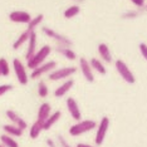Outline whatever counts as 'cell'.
<instances>
[{
  "label": "cell",
  "mask_w": 147,
  "mask_h": 147,
  "mask_svg": "<svg viewBox=\"0 0 147 147\" xmlns=\"http://www.w3.org/2000/svg\"><path fill=\"white\" fill-rule=\"evenodd\" d=\"M97 127V123L92 119H86V121H79L78 123L73 125L71 128H69V135L71 136H79V135H83L86 132H89L92 131L93 128Z\"/></svg>",
  "instance_id": "6da1fadb"
},
{
  "label": "cell",
  "mask_w": 147,
  "mask_h": 147,
  "mask_svg": "<svg viewBox=\"0 0 147 147\" xmlns=\"http://www.w3.org/2000/svg\"><path fill=\"white\" fill-rule=\"evenodd\" d=\"M51 52H52L51 47H48V45L42 47V48L34 54V57H33L30 61H28V68H30L34 71V69H36L38 67H40L43 64V62L45 61L47 57L51 54Z\"/></svg>",
  "instance_id": "7a4b0ae2"
},
{
  "label": "cell",
  "mask_w": 147,
  "mask_h": 147,
  "mask_svg": "<svg viewBox=\"0 0 147 147\" xmlns=\"http://www.w3.org/2000/svg\"><path fill=\"white\" fill-rule=\"evenodd\" d=\"M116 69H117V72H118V74L121 76L127 83L133 84V83L136 82V78H135V76H133V73L129 71V68L127 67V64L123 61H119V59L116 61Z\"/></svg>",
  "instance_id": "3957f363"
},
{
  "label": "cell",
  "mask_w": 147,
  "mask_h": 147,
  "mask_svg": "<svg viewBox=\"0 0 147 147\" xmlns=\"http://www.w3.org/2000/svg\"><path fill=\"white\" fill-rule=\"evenodd\" d=\"M43 33L44 34H47L48 36H51L52 39H54L55 42H58V45L59 47H71L72 45V40L71 39H68L67 36L64 35H61V34H58L57 32H54L53 29L51 28H48V26H43Z\"/></svg>",
  "instance_id": "277c9868"
},
{
  "label": "cell",
  "mask_w": 147,
  "mask_h": 147,
  "mask_svg": "<svg viewBox=\"0 0 147 147\" xmlns=\"http://www.w3.org/2000/svg\"><path fill=\"white\" fill-rule=\"evenodd\" d=\"M77 72L76 67H65V68H61L57 69V71H53L49 73V79L51 81H59V79H64L68 78V77L73 76Z\"/></svg>",
  "instance_id": "5b68a950"
},
{
  "label": "cell",
  "mask_w": 147,
  "mask_h": 147,
  "mask_svg": "<svg viewBox=\"0 0 147 147\" xmlns=\"http://www.w3.org/2000/svg\"><path fill=\"white\" fill-rule=\"evenodd\" d=\"M108 127H109L108 117H103L101 123L98 125V129H97L96 138H94V142H96L97 146H101L103 143V141H105V137L107 135V131H108Z\"/></svg>",
  "instance_id": "8992f818"
},
{
  "label": "cell",
  "mask_w": 147,
  "mask_h": 147,
  "mask_svg": "<svg viewBox=\"0 0 147 147\" xmlns=\"http://www.w3.org/2000/svg\"><path fill=\"white\" fill-rule=\"evenodd\" d=\"M13 67H14V72H15V76H16V78H18L19 83L23 86H25L26 83H28V74H26L25 67L23 65V63L16 58L13 61Z\"/></svg>",
  "instance_id": "52a82bcc"
},
{
  "label": "cell",
  "mask_w": 147,
  "mask_h": 147,
  "mask_svg": "<svg viewBox=\"0 0 147 147\" xmlns=\"http://www.w3.org/2000/svg\"><path fill=\"white\" fill-rule=\"evenodd\" d=\"M57 67V63L54 61H51V62H48V63H44V64H42L40 67H38L36 69H34V71L32 72V78L33 79H35V78H38V77H40L43 74H45V73H49L51 71H53Z\"/></svg>",
  "instance_id": "ba28073f"
},
{
  "label": "cell",
  "mask_w": 147,
  "mask_h": 147,
  "mask_svg": "<svg viewBox=\"0 0 147 147\" xmlns=\"http://www.w3.org/2000/svg\"><path fill=\"white\" fill-rule=\"evenodd\" d=\"M79 65H81V71L83 73V76H84V78L89 83H92L94 81V76H93V72H92L93 68H92L91 63L87 61L86 58H81L79 59Z\"/></svg>",
  "instance_id": "9c48e42d"
},
{
  "label": "cell",
  "mask_w": 147,
  "mask_h": 147,
  "mask_svg": "<svg viewBox=\"0 0 147 147\" xmlns=\"http://www.w3.org/2000/svg\"><path fill=\"white\" fill-rule=\"evenodd\" d=\"M9 19L14 23H24V24H29L32 22V16L26 11H11L9 15Z\"/></svg>",
  "instance_id": "30bf717a"
},
{
  "label": "cell",
  "mask_w": 147,
  "mask_h": 147,
  "mask_svg": "<svg viewBox=\"0 0 147 147\" xmlns=\"http://www.w3.org/2000/svg\"><path fill=\"white\" fill-rule=\"evenodd\" d=\"M67 108H68V112L71 113L72 118L79 122V119H81L82 115H81V111H79L78 103L76 102V99H74V98H72V97H69V98L67 99Z\"/></svg>",
  "instance_id": "8fae6325"
},
{
  "label": "cell",
  "mask_w": 147,
  "mask_h": 147,
  "mask_svg": "<svg viewBox=\"0 0 147 147\" xmlns=\"http://www.w3.org/2000/svg\"><path fill=\"white\" fill-rule=\"evenodd\" d=\"M6 116H8V118L10 119V121H11L13 123H14L15 126H18L20 129H23V131H24V129H26V127H28V125H26V122L22 118V117H19V116H18V113H16V112L10 111V109H9V111H6Z\"/></svg>",
  "instance_id": "7c38bea8"
},
{
  "label": "cell",
  "mask_w": 147,
  "mask_h": 147,
  "mask_svg": "<svg viewBox=\"0 0 147 147\" xmlns=\"http://www.w3.org/2000/svg\"><path fill=\"white\" fill-rule=\"evenodd\" d=\"M36 42H38V39H36V33L33 30L32 34H30V39H29V44H28V51H26V54H25V58L26 61H30V59L34 57L35 54V49H36Z\"/></svg>",
  "instance_id": "4fadbf2b"
},
{
  "label": "cell",
  "mask_w": 147,
  "mask_h": 147,
  "mask_svg": "<svg viewBox=\"0 0 147 147\" xmlns=\"http://www.w3.org/2000/svg\"><path fill=\"white\" fill-rule=\"evenodd\" d=\"M73 84H74L73 79H68V81H65L62 86H59L58 88H57L55 91H54V96H55V97H58V98H61V97H63L67 92L69 91V89L72 88Z\"/></svg>",
  "instance_id": "5bb4252c"
},
{
  "label": "cell",
  "mask_w": 147,
  "mask_h": 147,
  "mask_svg": "<svg viewBox=\"0 0 147 147\" xmlns=\"http://www.w3.org/2000/svg\"><path fill=\"white\" fill-rule=\"evenodd\" d=\"M49 116H51V106H49V103H43L39 107V111H38V121L44 123L49 118Z\"/></svg>",
  "instance_id": "9a60e30c"
},
{
  "label": "cell",
  "mask_w": 147,
  "mask_h": 147,
  "mask_svg": "<svg viewBox=\"0 0 147 147\" xmlns=\"http://www.w3.org/2000/svg\"><path fill=\"white\" fill-rule=\"evenodd\" d=\"M30 34H32V30H29V29H26L25 32H23L20 34V36H18V39L14 42V44H13V49L20 48L25 42H29V39H30Z\"/></svg>",
  "instance_id": "2e32d148"
},
{
  "label": "cell",
  "mask_w": 147,
  "mask_h": 147,
  "mask_svg": "<svg viewBox=\"0 0 147 147\" xmlns=\"http://www.w3.org/2000/svg\"><path fill=\"white\" fill-rule=\"evenodd\" d=\"M3 129H4V132L9 136L20 137L23 135V129H20L18 126H15V125H4L3 126Z\"/></svg>",
  "instance_id": "e0dca14e"
},
{
  "label": "cell",
  "mask_w": 147,
  "mask_h": 147,
  "mask_svg": "<svg viewBox=\"0 0 147 147\" xmlns=\"http://www.w3.org/2000/svg\"><path fill=\"white\" fill-rule=\"evenodd\" d=\"M98 53H99V55H101V58H102L105 62H107V63L112 62L111 52H109L108 47H107V45L105 44V43H101V44L98 45Z\"/></svg>",
  "instance_id": "ac0fdd59"
},
{
  "label": "cell",
  "mask_w": 147,
  "mask_h": 147,
  "mask_svg": "<svg viewBox=\"0 0 147 147\" xmlns=\"http://www.w3.org/2000/svg\"><path fill=\"white\" fill-rule=\"evenodd\" d=\"M57 52H58L59 54H62L63 57H65L67 59H69V61H74L77 58L76 53L73 52L69 47H57Z\"/></svg>",
  "instance_id": "d6986e66"
},
{
  "label": "cell",
  "mask_w": 147,
  "mask_h": 147,
  "mask_svg": "<svg viewBox=\"0 0 147 147\" xmlns=\"http://www.w3.org/2000/svg\"><path fill=\"white\" fill-rule=\"evenodd\" d=\"M42 131H43V122H40V121H38V119H36V121L33 123V126L30 127V132H29L30 138H33V140L38 138Z\"/></svg>",
  "instance_id": "ffe728a7"
},
{
  "label": "cell",
  "mask_w": 147,
  "mask_h": 147,
  "mask_svg": "<svg viewBox=\"0 0 147 147\" xmlns=\"http://www.w3.org/2000/svg\"><path fill=\"white\" fill-rule=\"evenodd\" d=\"M61 116H62L61 111H57V112L53 113V115H51V116H49V118L47 119L44 123H43V129H49L57 121H58L59 118H61Z\"/></svg>",
  "instance_id": "44dd1931"
},
{
  "label": "cell",
  "mask_w": 147,
  "mask_h": 147,
  "mask_svg": "<svg viewBox=\"0 0 147 147\" xmlns=\"http://www.w3.org/2000/svg\"><path fill=\"white\" fill-rule=\"evenodd\" d=\"M91 65H92V68L94 69V71H97L99 73V74H106L107 71H106V67L102 64V62L99 61V59H97V58H92L91 59Z\"/></svg>",
  "instance_id": "7402d4cb"
},
{
  "label": "cell",
  "mask_w": 147,
  "mask_h": 147,
  "mask_svg": "<svg viewBox=\"0 0 147 147\" xmlns=\"http://www.w3.org/2000/svg\"><path fill=\"white\" fill-rule=\"evenodd\" d=\"M0 141H1L3 145H5L6 147H19L18 142H16L14 138H11L9 135H6V133L0 136Z\"/></svg>",
  "instance_id": "603a6c76"
},
{
  "label": "cell",
  "mask_w": 147,
  "mask_h": 147,
  "mask_svg": "<svg viewBox=\"0 0 147 147\" xmlns=\"http://www.w3.org/2000/svg\"><path fill=\"white\" fill-rule=\"evenodd\" d=\"M79 11H81V9H79V6H78V5L69 6V8L64 11V18H67V19H71V18H73V16H76Z\"/></svg>",
  "instance_id": "cb8c5ba5"
},
{
  "label": "cell",
  "mask_w": 147,
  "mask_h": 147,
  "mask_svg": "<svg viewBox=\"0 0 147 147\" xmlns=\"http://www.w3.org/2000/svg\"><path fill=\"white\" fill-rule=\"evenodd\" d=\"M43 18H44V15H43V14H39L38 16H35V18H33L32 19V22L30 23H29V24H28V29H29V30H34V28H35V26H38L39 24H40V23L43 22Z\"/></svg>",
  "instance_id": "d4e9b609"
},
{
  "label": "cell",
  "mask_w": 147,
  "mask_h": 147,
  "mask_svg": "<svg viewBox=\"0 0 147 147\" xmlns=\"http://www.w3.org/2000/svg\"><path fill=\"white\" fill-rule=\"evenodd\" d=\"M0 72H1V76H9V73H10V69H9V63L6 59L1 58L0 59Z\"/></svg>",
  "instance_id": "484cf974"
},
{
  "label": "cell",
  "mask_w": 147,
  "mask_h": 147,
  "mask_svg": "<svg viewBox=\"0 0 147 147\" xmlns=\"http://www.w3.org/2000/svg\"><path fill=\"white\" fill-rule=\"evenodd\" d=\"M48 87H47V84L44 82H39V84H38V94L39 97H42V98H44V97L48 96Z\"/></svg>",
  "instance_id": "4316f807"
},
{
  "label": "cell",
  "mask_w": 147,
  "mask_h": 147,
  "mask_svg": "<svg viewBox=\"0 0 147 147\" xmlns=\"http://www.w3.org/2000/svg\"><path fill=\"white\" fill-rule=\"evenodd\" d=\"M138 48H140V52H141L142 57L147 61V45L145 44V43H141V44L138 45Z\"/></svg>",
  "instance_id": "83f0119b"
},
{
  "label": "cell",
  "mask_w": 147,
  "mask_h": 147,
  "mask_svg": "<svg viewBox=\"0 0 147 147\" xmlns=\"http://www.w3.org/2000/svg\"><path fill=\"white\" fill-rule=\"evenodd\" d=\"M11 88H13V86H10V84H3V86H0V96L5 94V93L9 92Z\"/></svg>",
  "instance_id": "f1b7e54d"
},
{
  "label": "cell",
  "mask_w": 147,
  "mask_h": 147,
  "mask_svg": "<svg viewBox=\"0 0 147 147\" xmlns=\"http://www.w3.org/2000/svg\"><path fill=\"white\" fill-rule=\"evenodd\" d=\"M58 142L61 143L62 147H71V145H69V143H67V141L64 140V137H63V136H58Z\"/></svg>",
  "instance_id": "f546056e"
},
{
  "label": "cell",
  "mask_w": 147,
  "mask_h": 147,
  "mask_svg": "<svg viewBox=\"0 0 147 147\" xmlns=\"http://www.w3.org/2000/svg\"><path fill=\"white\" fill-rule=\"evenodd\" d=\"M131 1H132L136 6H138V8H141V6L145 5V0H131Z\"/></svg>",
  "instance_id": "4dcf8cb0"
},
{
  "label": "cell",
  "mask_w": 147,
  "mask_h": 147,
  "mask_svg": "<svg viewBox=\"0 0 147 147\" xmlns=\"http://www.w3.org/2000/svg\"><path fill=\"white\" fill-rule=\"evenodd\" d=\"M77 147H93V146L87 145V143H78V145H77Z\"/></svg>",
  "instance_id": "1f68e13d"
},
{
  "label": "cell",
  "mask_w": 147,
  "mask_h": 147,
  "mask_svg": "<svg viewBox=\"0 0 147 147\" xmlns=\"http://www.w3.org/2000/svg\"><path fill=\"white\" fill-rule=\"evenodd\" d=\"M0 147H6L5 145H3V143H0Z\"/></svg>",
  "instance_id": "d6a6232c"
},
{
  "label": "cell",
  "mask_w": 147,
  "mask_h": 147,
  "mask_svg": "<svg viewBox=\"0 0 147 147\" xmlns=\"http://www.w3.org/2000/svg\"><path fill=\"white\" fill-rule=\"evenodd\" d=\"M77 1H83V0H77Z\"/></svg>",
  "instance_id": "836d02e7"
},
{
  "label": "cell",
  "mask_w": 147,
  "mask_h": 147,
  "mask_svg": "<svg viewBox=\"0 0 147 147\" xmlns=\"http://www.w3.org/2000/svg\"><path fill=\"white\" fill-rule=\"evenodd\" d=\"M0 76H1V72H0Z\"/></svg>",
  "instance_id": "e575fe53"
}]
</instances>
